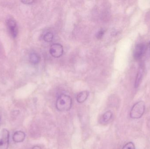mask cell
Here are the masks:
<instances>
[{
	"label": "cell",
	"mask_w": 150,
	"mask_h": 149,
	"mask_svg": "<svg viewBox=\"0 0 150 149\" xmlns=\"http://www.w3.org/2000/svg\"><path fill=\"white\" fill-rule=\"evenodd\" d=\"M72 106V98L67 94H61L56 100V108L60 112L69 111L71 109Z\"/></svg>",
	"instance_id": "cell-1"
},
{
	"label": "cell",
	"mask_w": 150,
	"mask_h": 149,
	"mask_svg": "<svg viewBox=\"0 0 150 149\" xmlns=\"http://www.w3.org/2000/svg\"><path fill=\"white\" fill-rule=\"evenodd\" d=\"M145 110V103L143 101H139L134 105L131 108L130 117L132 119H140L144 114Z\"/></svg>",
	"instance_id": "cell-2"
},
{
	"label": "cell",
	"mask_w": 150,
	"mask_h": 149,
	"mask_svg": "<svg viewBox=\"0 0 150 149\" xmlns=\"http://www.w3.org/2000/svg\"><path fill=\"white\" fill-rule=\"evenodd\" d=\"M9 132L4 129L2 130L0 138V149H8L9 146Z\"/></svg>",
	"instance_id": "cell-3"
},
{
	"label": "cell",
	"mask_w": 150,
	"mask_h": 149,
	"mask_svg": "<svg viewBox=\"0 0 150 149\" xmlns=\"http://www.w3.org/2000/svg\"><path fill=\"white\" fill-rule=\"evenodd\" d=\"M146 50V46L143 43L138 44L136 45L134 51V58L136 60H139L143 57Z\"/></svg>",
	"instance_id": "cell-4"
},
{
	"label": "cell",
	"mask_w": 150,
	"mask_h": 149,
	"mask_svg": "<svg viewBox=\"0 0 150 149\" xmlns=\"http://www.w3.org/2000/svg\"><path fill=\"white\" fill-rule=\"evenodd\" d=\"M63 48L61 45L59 43H54L51 45L50 49V53L52 57L59 58L62 56L63 53Z\"/></svg>",
	"instance_id": "cell-5"
},
{
	"label": "cell",
	"mask_w": 150,
	"mask_h": 149,
	"mask_svg": "<svg viewBox=\"0 0 150 149\" xmlns=\"http://www.w3.org/2000/svg\"><path fill=\"white\" fill-rule=\"evenodd\" d=\"M7 25L11 35L15 38L17 36L18 32L16 22L13 18H9L7 21Z\"/></svg>",
	"instance_id": "cell-6"
},
{
	"label": "cell",
	"mask_w": 150,
	"mask_h": 149,
	"mask_svg": "<svg viewBox=\"0 0 150 149\" xmlns=\"http://www.w3.org/2000/svg\"><path fill=\"white\" fill-rule=\"evenodd\" d=\"M25 134L23 132L21 131H16L14 133L12 136L13 141L16 143H21L24 141Z\"/></svg>",
	"instance_id": "cell-7"
},
{
	"label": "cell",
	"mask_w": 150,
	"mask_h": 149,
	"mask_svg": "<svg viewBox=\"0 0 150 149\" xmlns=\"http://www.w3.org/2000/svg\"><path fill=\"white\" fill-rule=\"evenodd\" d=\"M144 68L142 66L139 67L138 69V72L135 81V87L137 88L140 85V83L142 79L143 76Z\"/></svg>",
	"instance_id": "cell-8"
},
{
	"label": "cell",
	"mask_w": 150,
	"mask_h": 149,
	"mask_svg": "<svg viewBox=\"0 0 150 149\" xmlns=\"http://www.w3.org/2000/svg\"><path fill=\"white\" fill-rule=\"evenodd\" d=\"M89 95V92L87 91H84L80 92L77 96V101L79 103H83L87 99Z\"/></svg>",
	"instance_id": "cell-9"
},
{
	"label": "cell",
	"mask_w": 150,
	"mask_h": 149,
	"mask_svg": "<svg viewBox=\"0 0 150 149\" xmlns=\"http://www.w3.org/2000/svg\"><path fill=\"white\" fill-rule=\"evenodd\" d=\"M30 62L33 64L36 65L39 63L40 60V56L35 52H33L30 54L29 57Z\"/></svg>",
	"instance_id": "cell-10"
},
{
	"label": "cell",
	"mask_w": 150,
	"mask_h": 149,
	"mask_svg": "<svg viewBox=\"0 0 150 149\" xmlns=\"http://www.w3.org/2000/svg\"><path fill=\"white\" fill-rule=\"evenodd\" d=\"M112 113L111 111H107L102 116V121L104 122H108L112 117Z\"/></svg>",
	"instance_id": "cell-11"
},
{
	"label": "cell",
	"mask_w": 150,
	"mask_h": 149,
	"mask_svg": "<svg viewBox=\"0 0 150 149\" xmlns=\"http://www.w3.org/2000/svg\"><path fill=\"white\" fill-rule=\"evenodd\" d=\"M54 38V35L52 32H48L44 36V39L45 42L50 43L52 41Z\"/></svg>",
	"instance_id": "cell-12"
},
{
	"label": "cell",
	"mask_w": 150,
	"mask_h": 149,
	"mask_svg": "<svg viewBox=\"0 0 150 149\" xmlns=\"http://www.w3.org/2000/svg\"><path fill=\"white\" fill-rule=\"evenodd\" d=\"M122 149H136V148L134 144L132 142H129L124 145Z\"/></svg>",
	"instance_id": "cell-13"
},
{
	"label": "cell",
	"mask_w": 150,
	"mask_h": 149,
	"mask_svg": "<svg viewBox=\"0 0 150 149\" xmlns=\"http://www.w3.org/2000/svg\"><path fill=\"white\" fill-rule=\"evenodd\" d=\"M105 31L104 29H100L98 33L96 34V38H98V39H100L103 38V36H104V34H105Z\"/></svg>",
	"instance_id": "cell-14"
},
{
	"label": "cell",
	"mask_w": 150,
	"mask_h": 149,
	"mask_svg": "<svg viewBox=\"0 0 150 149\" xmlns=\"http://www.w3.org/2000/svg\"><path fill=\"white\" fill-rule=\"evenodd\" d=\"M34 1H30V0H28V1H22V2H23V3H25V4H32V3H33L34 2Z\"/></svg>",
	"instance_id": "cell-15"
},
{
	"label": "cell",
	"mask_w": 150,
	"mask_h": 149,
	"mask_svg": "<svg viewBox=\"0 0 150 149\" xmlns=\"http://www.w3.org/2000/svg\"><path fill=\"white\" fill-rule=\"evenodd\" d=\"M32 149H41V148L39 146H35L33 147Z\"/></svg>",
	"instance_id": "cell-16"
},
{
	"label": "cell",
	"mask_w": 150,
	"mask_h": 149,
	"mask_svg": "<svg viewBox=\"0 0 150 149\" xmlns=\"http://www.w3.org/2000/svg\"><path fill=\"white\" fill-rule=\"evenodd\" d=\"M149 48L150 49V42L149 44Z\"/></svg>",
	"instance_id": "cell-17"
}]
</instances>
